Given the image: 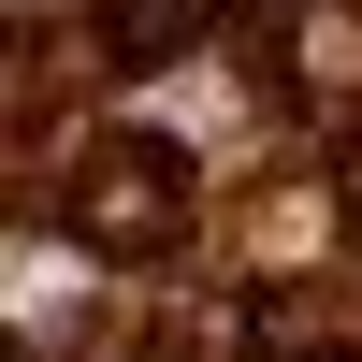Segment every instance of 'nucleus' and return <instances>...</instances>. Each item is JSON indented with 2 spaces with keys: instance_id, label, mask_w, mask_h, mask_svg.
I'll use <instances>...</instances> for the list:
<instances>
[{
  "instance_id": "nucleus-3",
  "label": "nucleus",
  "mask_w": 362,
  "mask_h": 362,
  "mask_svg": "<svg viewBox=\"0 0 362 362\" xmlns=\"http://www.w3.org/2000/svg\"><path fill=\"white\" fill-rule=\"evenodd\" d=\"M334 174H348V189H362V131H348V145H334Z\"/></svg>"
},
{
  "instance_id": "nucleus-2",
  "label": "nucleus",
  "mask_w": 362,
  "mask_h": 362,
  "mask_svg": "<svg viewBox=\"0 0 362 362\" xmlns=\"http://www.w3.org/2000/svg\"><path fill=\"white\" fill-rule=\"evenodd\" d=\"M203 44V0H131V15H116V58H131V73H145V58H189Z\"/></svg>"
},
{
  "instance_id": "nucleus-1",
  "label": "nucleus",
  "mask_w": 362,
  "mask_h": 362,
  "mask_svg": "<svg viewBox=\"0 0 362 362\" xmlns=\"http://www.w3.org/2000/svg\"><path fill=\"white\" fill-rule=\"evenodd\" d=\"M73 232H87L102 261H160L174 232H189V174H174V145H145V131L102 145V160L73 174Z\"/></svg>"
}]
</instances>
